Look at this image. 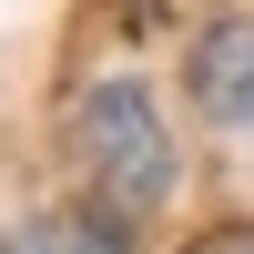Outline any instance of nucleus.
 <instances>
[{
  "instance_id": "7ed1b4c3",
  "label": "nucleus",
  "mask_w": 254,
  "mask_h": 254,
  "mask_svg": "<svg viewBox=\"0 0 254 254\" xmlns=\"http://www.w3.org/2000/svg\"><path fill=\"white\" fill-rule=\"evenodd\" d=\"M0 254H132V234L92 203V214H31V224H10Z\"/></svg>"
},
{
  "instance_id": "f257e3e1",
  "label": "nucleus",
  "mask_w": 254,
  "mask_h": 254,
  "mask_svg": "<svg viewBox=\"0 0 254 254\" xmlns=\"http://www.w3.org/2000/svg\"><path fill=\"white\" fill-rule=\"evenodd\" d=\"M71 163H81V183H92V203L112 224H153L183 183L173 122H163V102L132 71H102V81L71 92Z\"/></svg>"
},
{
  "instance_id": "f03ea898",
  "label": "nucleus",
  "mask_w": 254,
  "mask_h": 254,
  "mask_svg": "<svg viewBox=\"0 0 254 254\" xmlns=\"http://www.w3.org/2000/svg\"><path fill=\"white\" fill-rule=\"evenodd\" d=\"M183 81H193V112L214 132L254 142V20H203L183 51Z\"/></svg>"
}]
</instances>
